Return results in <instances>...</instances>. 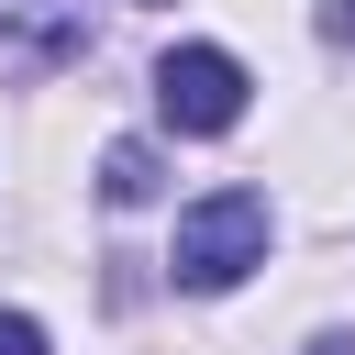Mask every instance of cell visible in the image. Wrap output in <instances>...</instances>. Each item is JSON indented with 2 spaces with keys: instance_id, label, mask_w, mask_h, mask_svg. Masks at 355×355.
Segmentation results:
<instances>
[{
  "instance_id": "6da1fadb",
  "label": "cell",
  "mask_w": 355,
  "mask_h": 355,
  "mask_svg": "<svg viewBox=\"0 0 355 355\" xmlns=\"http://www.w3.org/2000/svg\"><path fill=\"white\" fill-rule=\"evenodd\" d=\"M266 266V189H211V200H189L178 211V244H166V277L178 288H233V277H255Z\"/></svg>"
},
{
  "instance_id": "3957f363",
  "label": "cell",
  "mask_w": 355,
  "mask_h": 355,
  "mask_svg": "<svg viewBox=\"0 0 355 355\" xmlns=\"http://www.w3.org/2000/svg\"><path fill=\"white\" fill-rule=\"evenodd\" d=\"M89 44L78 0H0V78H44Z\"/></svg>"
},
{
  "instance_id": "8992f818",
  "label": "cell",
  "mask_w": 355,
  "mask_h": 355,
  "mask_svg": "<svg viewBox=\"0 0 355 355\" xmlns=\"http://www.w3.org/2000/svg\"><path fill=\"white\" fill-rule=\"evenodd\" d=\"M333 44H355V0H333Z\"/></svg>"
},
{
  "instance_id": "7a4b0ae2",
  "label": "cell",
  "mask_w": 355,
  "mask_h": 355,
  "mask_svg": "<svg viewBox=\"0 0 355 355\" xmlns=\"http://www.w3.org/2000/svg\"><path fill=\"white\" fill-rule=\"evenodd\" d=\"M155 111H166V133H233L244 122V67L222 44H178L155 67Z\"/></svg>"
},
{
  "instance_id": "52a82bcc",
  "label": "cell",
  "mask_w": 355,
  "mask_h": 355,
  "mask_svg": "<svg viewBox=\"0 0 355 355\" xmlns=\"http://www.w3.org/2000/svg\"><path fill=\"white\" fill-rule=\"evenodd\" d=\"M311 355H355V344H311Z\"/></svg>"
},
{
  "instance_id": "277c9868",
  "label": "cell",
  "mask_w": 355,
  "mask_h": 355,
  "mask_svg": "<svg viewBox=\"0 0 355 355\" xmlns=\"http://www.w3.org/2000/svg\"><path fill=\"white\" fill-rule=\"evenodd\" d=\"M100 189H111L122 211H133V200H155V144H111V155H100Z\"/></svg>"
},
{
  "instance_id": "5b68a950",
  "label": "cell",
  "mask_w": 355,
  "mask_h": 355,
  "mask_svg": "<svg viewBox=\"0 0 355 355\" xmlns=\"http://www.w3.org/2000/svg\"><path fill=\"white\" fill-rule=\"evenodd\" d=\"M0 355H44V322L33 311H0Z\"/></svg>"
}]
</instances>
